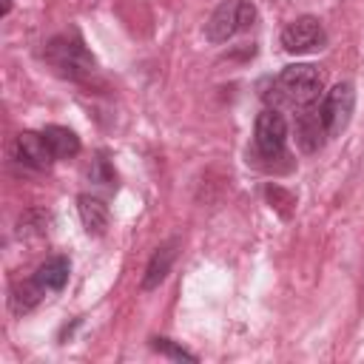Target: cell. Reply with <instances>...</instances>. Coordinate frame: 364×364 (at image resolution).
Instances as JSON below:
<instances>
[{
  "instance_id": "6da1fadb",
  "label": "cell",
  "mask_w": 364,
  "mask_h": 364,
  "mask_svg": "<svg viewBox=\"0 0 364 364\" xmlns=\"http://www.w3.org/2000/svg\"><path fill=\"white\" fill-rule=\"evenodd\" d=\"M46 63L65 80H88L94 71H97V63L94 57L88 54V48L77 40V37H68V34H60V37H51L46 43Z\"/></svg>"
},
{
  "instance_id": "7a4b0ae2",
  "label": "cell",
  "mask_w": 364,
  "mask_h": 364,
  "mask_svg": "<svg viewBox=\"0 0 364 364\" xmlns=\"http://www.w3.org/2000/svg\"><path fill=\"white\" fill-rule=\"evenodd\" d=\"M256 23V6L250 0H225L213 9V14L205 23V37L210 43H228L230 37L250 31Z\"/></svg>"
},
{
  "instance_id": "3957f363",
  "label": "cell",
  "mask_w": 364,
  "mask_h": 364,
  "mask_svg": "<svg viewBox=\"0 0 364 364\" xmlns=\"http://www.w3.org/2000/svg\"><path fill=\"white\" fill-rule=\"evenodd\" d=\"M321 85H324V77L316 65L310 63H290L282 68V74L276 77V88L279 94L293 102V105H313L321 94Z\"/></svg>"
},
{
  "instance_id": "277c9868",
  "label": "cell",
  "mask_w": 364,
  "mask_h": 364,
  "mask_svg": "<svg viewBox=\"0 0 364 364\" xmlns=\"http://www.w3.org/2000/svg\"><path fill=\"white\" fill-rule=\"evenodd\" d=\"M253 145L262 159H270V168L276 159H287V122L276 108H264L256 117Z\"/></svg>"
},
{
  "instance_id": "5b68a950",
  "label": "cell",
  "mask_w": 364,
  "mask_h": 364,
  "mask_svg": "<svg viewBox=\"0 0 364 364\" xmlns=\"http://www.w3.org/2000/svg\"><path fill=\"white\" fill-rule=\"evenodd\" d=\"M324 43H327V31H324L321 20L313 14L296 17L282 31V48L287 54H310V51L324 48Z\"/></svg>"
},
{
  "instance_id": "8992f818",
  "label": "cell",
  "mask_w": 364,
  "mask_h": 364,
  "mask_svg": "<svg viewBox=\"0 0 364 364\" xmlns=\"http://www.w3.org/2000/svg\"><path fill=\"white\" fill-rule=\"evenodd\" d=\"M353 108H355V91H353L350 82H338V85H333L327 91V97H324V102L318 108L327 136H338L350 125Z\"/></svg>"
},
{
  "instance_id": "52a82bcc",
  "label": "cell",
  "mask_w": 364,
  "mask_h": 364,
  "mask_svg": "<svg viewBox=\"0 0 364 364\" xmlns=\"http://www.w3.org/2000/svg\"><path fill=\"white\" fill-rule=\"evenodd\" d=\"M293 131H296L299 148L307 151V154L318 151V148L324 145V136H327L324 122H321V114H318V108H313V105H301V111H299L296 119H293Z\"/></svg>"
},
{
  "instance_id": "ba28073f",
  "label": "cell",
  "mask_w": 364,
  "mask_h": 364,
  "mask_svg": "<svg viewBox=\"0 0 364 364\" xmlns=\"http://www.w3.org/2000/svg\"><path fill=\"white\" fill-rule=\"evenodd\" d=\"M14 159L23 162V165H28V168H34V171H46L54 162V156H51L43 134H34V131H23L14 139Z\"/></svg>"
},
{
  "instance_id": "9c48e42d",
  "label": "cell",
  "mask_w": 364,
  "mask_h": 364,
  "mask_svg": "<svg viewBox=\"0 0 364 364\" xmlns=\"http://www.w3.org/2000/svg\"><path fill=\"white\" fill-rule=\"evenodd\" d=\"M176 253H179V239H168L165 245H159L145 267V276H142V290H154L162 284V279L168 276L171 264L176 262Z\"/></svg>"
},
{
  "instance_id": "30bf717a",
  "label": "cell",
  "mask_w": 364,
  "mask_h": 364,
  "mask_svg": "<svg viewBox=\"0 0 364 364\" xmlns=\"http://www.w3.org/2000/svg\"><path fill=\"white\" fill-rule=\"evenodd\" d=\"M68 273H71V262H68L65 256H51V259H46V262L34 270L31 279H34L46 293H57V290L65 287Z\"/></svg>"
},
{
  "instance_id": "8fae6325",
  "label": "cell",
  "mask_w": 364,
  "mask_h": 364,
  "mask_svg": "<svg viewBox=\"0 0 364 364\" xmlns=\"http://www.w3.org/2000/svg\"><path fill=\"white\" fill-rule=\"evenodd\" d=\"M77 210H80V219H82V228L94 236L105 233L108 228V205L100 199V196H91V193H80L77 196Z\"/></svg>"
},
{
  "instance_id": "7c38bea8",
  "label": "cell",
  "mask_w": 364,
  "mask_h": 364,
  "mask_svg": "<svg viewBox=\"0 0 364 364\" xmlns=\"http://www.w3.org/2000/svg\"><path fill=\"white\" fill-rule=\"evenodd\" d=\"M43 139L54 159H68L80 154V136L65 125H48L43 128Z\"/></svg>"
},
{
  "instance_id": "4fadbf2b",
  "label": "cell",
  "mask_w": 364,
  "mask_h": 364,
  "mask_svg": "<svg viewBox=\"0 0 364 364\" xmlns=\"http://www.w3.org/2000/svg\"><path fill=\"white\" fill-rule=\"evenodd\" d=\"M46 296V290L34 282V279H28V282H23V284H14L11 287V296H9V307L14 310V313H28V310H34L37 304H40V299Z\"/></svg>"
},
{
  "instance_id": "5bb4252c",
  "label": "cell",
  "mask_w": 364,
  "mask_h": 364,
  "mask_svg": "<svg viewBox=\"0 0 364 364\" xmlns=\"http://www.w3.org/2000/svg\"><path fill=\"white\" fill-rule=\"evenodd\" d=\"M151 347L156 350V353H162V355H168V358H176V361H196V355L193 353H188L185 347H179V344H173L171 338H151Z\"/></svg>"
},
{
  "instance_id": "9a60e30c",
  "label": "cell",
  "mask_w": 364,
  "mask_h": 364,
  "mask_svg": "<svg viewBox=\"0 0 364 364\" xmlns=\"http://www.w3.org/2000/svg\"><path fill=\"white\" fill-rule=\"evenodd\" d=\"M91 179L100 182V185H114V171L108 168L105 156H97L94 159V168H91Z\"/></svg>"
}]
</instances>
